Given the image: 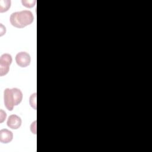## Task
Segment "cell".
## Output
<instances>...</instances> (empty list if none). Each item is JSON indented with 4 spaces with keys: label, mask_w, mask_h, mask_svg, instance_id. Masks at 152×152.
Wrapping results in <instances>:
<instances>
[{
    "label": "cell",
    "mask_w": 152,
    "mask_h": 152,
    "mask_svg": "<svg viewBox=\"0 0 152 152\" xmlns=\"http://www.w3.org/2000/svg\"><path fill=\"white\" fill-rule=\"evenodd\" d=\"M34 17L28 10H23L13 12L10 18L11 24L17 28H23L32 23Z\"/></svg>",
    "instance_id": "6da1fadb"
},
{
    "label": "cell",
    "mask_w": 152,
    "mask_h": 152,
    "mask_svg": "<svg viewBox=\"0 0 152 152\" xmlns=\"http://www.w3.org/2000/svg\"><path fill=\"white\" fill-rule=\"evenodd\" d=\"M13 138L12 132L7 129H2L0 131V141L2 143L7 144L11 142Z\"/></svg>",
    "instance_id": "8992f818"
},
{
    "label": "cell",
    "mask_w": 152,
    "mask_h": 152,
    "mask_svg": "<svg viewBox=\"0 0 152 152\" xmlns=\"http://www.w3.org/2000/svg\"><path fill=\"white\" fill-rule=\"evenodd\" d=\"M4 104L6 108L10 110H12L14 106L19 104L23 99V93L17 88H6L4 92Z\"/></svg>",
    "instance_id": "7a4b0ae2"
},
{
    "label": "cell",
    "mask_w": 152,
    "mask_h": 152,
    "mask_svg": "<svg viewBox=\"0 0 152 152\" xmlns=\"http://www.w3.org/2000/svg\"><path fill=\"white\" fill-rule=\"evenodd\" d=\"M1 115H0V122L2 123L4 122V121L6 117H7V114L5 113V112H4V110H2V109H1Z\"/></svg>",
    "instance_id": "30bf717a"
},
{
    "label": "cell",
    "mask_w": 152,
    "mask_h": 152,
    "mask_svg": "<svg viewBox=\"0 0 152 152\" xmlns=\"http://www.w3.org/2000/svg\"><path fill=\"white\" fill-rule=\"evenodd\" d=\"M21 2L23 4V5L27 8L33 7L36 2V1L35 0L34 1H29V0L28 1H24V0H23Z\"/></svg>",
    "instance_id": "9c48e42d"
},
{
    "label": "cell",
    "mask_w": 152,
    "mask_h": 152,
    "mask_svg": "<svg viewBox=\"0 0 152 152\" xmlns=\"http://www.w3.org/2000/svg\"><path fill=\"white\" fill-rule=\"evenodd\" d=\"M12 56L8 53H4L0 58V75H6L10 70V65L12 62Z\"/></svg>",
    "instance_id": "3957f363"
},
{
    "label": "cell",
    "mask_w": 152,
    "mask_h": 152,
    "mask_svg": "<svg viewBox=\"0 0 152 152\" xmlns=\"http://www.w3.org/2000/svg\"><path fill=\"white\" fill-rule=\"evenodd\" d=\"M30 104L34 109L36 110V93L32 94L30 97Z\"/></svg>",
    "instance_id": "ba28073f"
},
{
    "label": "cell",
    "mask_w": 152,
    "mask_h": 152,
    "mask_svg": "<svg viewBox=\"0 0 152 152\" xmlns=\"http://www.w3.org/2000/svg\"><path fill=\"white\" fill-rule=\"evenodd\" d=\"M30 61L31 58L30 55L26 52H19L15 56V61L17 65L22 68L28 66Z\"/></svg>",
    "instance_id": "277c9868"
},
{
    "label": "cell",
    "mask_w": 152,
    "mask_h": 152,
    "mask_svg": "<svg viewBox=\"0 0 152 152\" xmlns=\"http://www.w3.org/2000/svg\"><path fill=\"white\" fill-rule=\"evenodd\" d=\"M7 125L11 129H17L21 125V119L17 115H11L7 120Z\"/></svg>",
    "instance_id": "5b68a950"
},
{
    "label": "cell",
    "mask_w": 152,
    "mask_h": 152,
    "mask_svg": "<svg viewBox=\"0 0 152 152\" xmlns=\"http://www.w3.org/2000/svg\"><path fill=\"white\" fill-rule=\"evenodd\" d=\"M11 7V1L1 0L0 1V12H4L8 10Z\"/></svg>",
    "instance_id": "52a82bcc"
},
{
    "label": "cell",
    "mask_w": 152,
    "mask_h": 152,
    "mask_svg": "<svg viewBox=\"0 0 152 152\" xmlns=\"http://www.w3.org/2000/svg\"><path fill=\"white\" fill-rule=\"evenodd\" d=\"M5 31H6V29H5V27L2 24H1V36H2L3 34H4L5 33Z\"/></svg>",
    "instance_id": "8fae6325"
}]
</instances>
